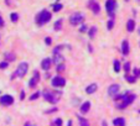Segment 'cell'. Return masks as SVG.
Instances as JSON below:
<instances>
[{
	"instance_id": "32",
	"label": "cell",
	"mask_w": 140,
	"mask_h": 126,
	"mask_svg": "<svg viewBox=\"0 0 140 126\" xmlns=\"http://www.w3.org/2000/svg\"><path fill=\"white\" fill-rule=\"evenodd\" d=\"M63 69H65L63 64H62V63H61V64H58V67H57V70H58V72H61V70H63Z\"/></svg>"
},
{
	"instance_id": "17",
	"label": "cell",
	"mask_w": 140,
	"mask_h": 126,
	"mask_svg": "<svg viewBox=\"0 0 140 126\" xmlns=\"http://www.w3.org/2000/svg\"><path fill=\"white\" fill-rule=\"evenodd\" d=\"M134 28H135V22H134V20H129V21L126 22V30H128L129 32H133Z\"/></svg>"
},
{
	"instance_id": "15",
	"label": "cell",
	"mask_w": 140,
	"mask_h": 126,
	"mask_svg": "<svg viewBox=\"0 0 140 126\" xmlns=\"http://www.w3.org/2000/svg\"><path fill=\"white\" fill-rule=\"evenodd\" d=\"M89 108H91V103H89V101H86V103H83V104L81 105V112H82V114L88 112Z\"/></svg>"
},
{
	"instance_id": "5",
	"label": "cell",
	"mask_w": 140,
	"mask_h": 126,
	"mask_svg": "<svg viewBox=\"0 0 140 126\" xmlns=\"http://www.w3.org/2000/svg\"><path fill=\"white\" fill-rule=\"evenodd\" d=\"M51 83H52V85H53L55 88H62V87L66 85V79L58 75V77H55V78L52 79Z\"/></svg>"
},
{
	"instance_id": "20",
	"label": "cell",
	"mask_w": 140,
	"mask_h": 126,
	"mask_svg": "<svg viewBox=\"0 0 140 126\" xmlns=\"http://www.w3.org/2000/svg\"><path fill=\"white\" fill-rule=\"evenodd\" d=\"M122 69V67H120V62L119 61H114V70L117 72V73H119V70Z\"/></svg>"
},
{
	"instance_id": "14",
	"label": "cell",
	"mask_w": 140,
	"mask_h": 126,
	"mask_svg": "<svg viewBox=\"0 0 140 126\" xmlns=\"http://www.w3.org/2000/svg\"><path fill=\"white\" fill-rule=\"evenodd\" d=\"M53 53H55V63H56L57 66L61 64L63 62V56L61 53H58V51H53Z\"/></svg>"
},
{
	"instance_id": "16",
	"label": "cell",
	"mask_w": 140,
	"mask_h": 126,
	"mask_svg": "<svg viewBox=\"0 0 140 126\" xmlns=\"http://www.w3.org/2000/svg\"><path fill=\"white\" fill-rule=\"evenodd\" d=\"M89 8L92 9V11H93L94 14H99V11H100V8H99V5L97 3H91V4H89Z\"/></svg>"
},
{
	"instance_id": "9",
	"label": "cell",
	"mask_w": 140,
	"mask_h": 126,
	"mask_svg": "<svg viewBox=\"0 0 140 126\" xmlns=\"http://www.w3.org/2000/svg\"><path fill=\"white\" fill-rule=\"evenodd\" d=\"M39 80H40V74H39V72H35L34 73V77L30 79V82H29V87L30 88H34V87H36V84L39 83Z\"/></svg>"
},
{
	"instance_id": "8",
	"label": "cell",
	"mask_w": 140,
	"mask_h": 126,
	"mask_svg": "<svg viewBox=\"0 0 140 126\" xmlns=\"http://www.w3.org/2000/svg\"><path fill=\"white\" fill-rule=\"evenodd\" d=\"M14 103V98L11 97V95H3L1 98H0V104L1 105H11Z\"/></svg>"
},
{
	"instance_id": "30",
	"label": "cell",
	"mask_w": 140,
	"mask_h": 126,
	"mask_svg": "<svg viewBox=\"0 0 140 126\" xmlns=\"http://www.w3.org/2000/svg\"><path fill=\"white\" fill-rule=\"evenodd\" d=\"M113 26H114V21H113V20H110V21L108 22V28H109V30H112Z\"/></svg>"
},
{
	"instance_id": "24",
	"label": "cell",
	"mask_w": 140,
	"mask_h": 126,
	"mask_svg": "<svg viewBox=\"0 0 140 126\" xmlns=\"http://www.w3.org/2000/svg\"><path fill=\"white\" fill-rule=\"evenodd\" d=\"M78 120H79V124L83 126H87L88 125V121L86 120V119H83V117H81V116H78Z\"/></svg>"
},
{
	"instance_id": "36",
	"label": "cell",
	"mask_w": 140,
	"mask_h": 126,
	"mask_svg": "<svg viewBox=\"0 0 140 126\" xmlns=\"http://www.w3.org/2000/svg\"><path fill=\"white\" fill-rule=\"evenodd\" d=\"M86 30H87V26H86V25H83V26H82V28H81V31L83 32V31H86Z\"/></svg>"
},
{
	"instance_id": "26",
	"label": "cell",
	"mask_w": 140,
	"mask_h": 126,
	"mask_svg": "<svg viewBox=\"0 0 140 126\" xmlns=\"http://www.w3.org/2000/svg\"><path fill=\"white\" fill-rule=\"evenodd\" d=\"M62 9V5L61 4H56V5H53V11H60Z\"/></svg>"
},
{
	"instance_id": "27",
	"label": "cell",
	"mask_w": 140,
	"mask_h": 126,
	"mask_svg": "<svg viewBox=\"0 0 140 126\" xmlns=\"http://www.w3.org/2000/svg\"><path fill=\"white\" fill-rule=\"evenodd\" d=\"M40 97V92H37V93H35V94H32L31 97H30V100H35V99H37Z\"/></svg>"
},
{
	"instance_id": "28",
	"label": "cell",
	"mask_w": 140,
	"mask_h": 126,
	"mask_svg": "<svg viewBox=\"0 0 140 126\" xmlns=\"http://www.w3.org/2000/svg\"><path fill=\"white\" fill-rule=\"evenodd\" d=\"M8 68V62H1L0 63V69H5Z\"/></svg>"
},
{
	"instance_id": "23",
	"label": "cell",
	"mask_w": 140,
	"mask_h": 126,
	"mask_svg": "<svg viewBox=\"0 0 140 126\" xmlns=\"http://www.w3.org/2000/svg\"><path fill=\"white\" fill-rule=\"evenodd\" d=\"M135 78H136V77H131V75H128V74L125 75V79L129 83H134V82H135Z\"/></svg>"
},
{
	"instance_id": "12",
	"label": "cell",
	"mask_w": 140,
	"mask_h": 126,
	"mask_svg": "<svg viewBox=\"0 0 140 126\" xmlns=\"http://www.w3.org/2000/svg\"><path fill=\"white\" fill-rule=\"evenodd\" d=\"M129 42L126 41V40H124V41L122 42V52H123V55L124 56H126V55H129Z\"/></svg>"
},
{
	"instance_id": "6",
	"label": "cell",
	"mask_w": 140,
	"mask_h": 126,
	"mask_svg": "<svg viewBox=\"0 0 140 126\" xmlns=\"http://www.w3.org/2000/svg\"><path fill=\"white\" fill-rule=\"evenodd\" d=\"M83 15L82 14H73L70 17V22L71 25H79L82 21H83Z\"/></svg>"
},
{
	"instance_id": "18",
	"label": "cell",
	"mask_w": 140,
	"mask_h": 126,
	"mask_svg": "<svg viewBox=\"0 0 140 126\" xmlns=\"http://www.w3.org/2000/svg\"><path fill=\"white\" fill-rule=\"evenodd\" d=\"M113 124H114V125L124 126V125H125V120H124L123 117H117V119H114V120H113Z\"/></svg>"
},
{
	"instance_id": "25",
	"label": "cell",
	"mask_w": 140,
	"mask_h": 126,
	"mask_svg": "<svg viewBox=\"0 0 140 126\" xmlns=\"http://www.w3.org/2000/svg\"><path fill=\"white\" fill-rule=\"evenodd\" d=\"M61 25H62V21H61V20L56 21V22H55V30H60V28H61Z\"/></svg>"
},
{
	"instance_id": "11",
	"label": "cell",
	"mask_w": 140,
	"mask_h": 126,
	"mask_svg": "<svg viewBox=\"0 0 140 126\" xmlns=\"http://www.w3.org/2000/svg\"><path fill=\"white\" fill-rule=\"evenodd\" d=\"M51 63H52V61L50 59V58H45L43 61L41 62V67L43 70H48L51 68Z\"/></svg>"
},
{
	"instance_id": "22",
	"label": "cell",
	"mask_w": 140,
	"mask_h": 126,
	"mask_svg": "<svg viewBox=\"0 0 140 126\" xmlns=\"http://www.w3.org/2000/svg\"><path fill=\"white\" fill-rule=\"evenodd\" d=\"M10 19H11V21H13V22H16V21L19 20V15L16 14V13H13V14L10 15Z\"/></svg>"
},
{
	"instance_id": "35",
	"label": "cell",
	"mask_w": 140,
	"mask_h": 126,
	"mask_svg": "<svg viewBox=\"0 0 140 126\" xmlns=\"http://www.w3.org/2000/svg\"><path fill=\"white\" fill-rule=\"evenodd\" d=\"M4 26V20H3V17L0 16V27H3Z\"/></svg>"
},
{
	"instance_id": "13",
	"label": "cell",
	"mask_w": 140,
	"mask_h": 126,
	"mask_svg": "<svg viewBox=\"0 0 140 126\" xmlns=\"http://www.w3.org/2000/svg\"><path fill=\"white\" fill-rule=\"evenodd\" d=\"M97 88H98V85L96 83L91 84V85H88V87L86 88V93H87V94H93V93L97 90Z\"/></svg>"
},
{
	"instance_id": "33",
	"label": "cell",
	"mask_w": 140,
	"mask_h": 126,
	"mask_svg": "<svg viewBox=\"0 0 140 126\" xmlns=\"http://www.w3.org/2000/svg\"><path fill=\"white\" fill-rule=\"evenodd\" d=\"M134 74H135V77H136V78L140 77V69H135V70H134Z\"/></svg>"
},
{
	"instance_id": "21",
	"label": "cell",
	"mask_w": 140,
	"mask_h": 126,
	"mask_svg": "<svg viewBox=\"0 0 140 126\" xmlns=\"http://www.w3.org/2000/svg\"><path fill=\"white\" fill-rule=\"evenodd\" d=\"M5 59L13 62V61H15V56L13 55V53H5Z\"/></svg>"
},
{
	"instance_id": "19",
	"label": "cell",
	"mask_w": 140,
	"mask_h": 126,
	"mask_svg": "<svg viewBox=\"0 0 140 126\" xmlns=\"http://www.w3.org/2000/svg\"><path fill=\"white\" fill-rule=\"evenodd\" d=\"M96 32H97V27H96V26H92V27L89 28V31H88L89 38H93V37H94V35H96Z\"/></svg>"
},
{
	"instance_id": "1",
	"label": "cell",
	"mask_w": 140,
	"mask_h": 126,
	"mask_svg": "<svg viewBox=\"0 0 140 126\" xmlns=\"http://www.w3.org/2000/svg\"><path fill=\"white\" fill-rule=\"evenodd\" d=\"M27 69H29V64L26 63V62L20 63L19 67H17V69L15 70L14 74H13V79H14V78H22V77L26 74Z\"/></svg>"
},
{
	"instance_id": "7",
	"label": "cell",
	"mask_w": 140,
	"mask_h": 126,
	"mask_svg": "<svg viewBox=\"0 0 140 126\" xmlns=\"http://www.w3.org/2000/svg\"><path fill=\"white\" fill-rule=\"evenodd\" d=\"M43 97H45V99H46L47 101H50L51 104H56L57 100H58V98H57L56 95H55L53 93L48 92V90H46V92L43 93Z\"/></svg>"
},
{
	"instance_id": "2",
	"label": "cell",
	"mask_w": 140,
	"mask_h": 126,
	"mask_svg": "<svg viewBox=\"0 0 140 126\" xmlns=\"http://www.w3.org/2000/svg\"><path fill=\"white\" fill-rule=\"evenodd\" d=\"M51 17H52V15L50 14L47 10H42L40 14L37 15V17H36V22H37V25H43V24H46V22H48L50 20H51Z\"/></svg>"
},
{
	"instance_id": "37",
	"label": "cell",
	"mask_w": 140,
	"mask_h": 126,
	"mask_svg": "<svg viewBox=\"0 0 140 126\" xmlns=\"http://www.w3.org/2000/svg\"><path fill=\"white\" fill-rule=\"evenodd\" d=\"M139 33H140V27H139Z\"/></svg>"
},
{
	"instance_id": "29",
	"label": "cell",
	"mask_w": 140,
	"mask_h": 126,
	"mask_svg": "<svg viewBox=\"0 0 140 126\" xmlns=\"http://www.w3.org/2000/svg\"><path fill=\"white\" fill-rule=\"evenodd\" d=\"M53 124H55V125H62V119H56V120L53 121Z\"/></svg>"
},
{
	"instance_id": "34",
	"label": "cell",
	"mask_w": 140,
	"mask_h": 126,
	"mask_svg": "<svg viewBox=\"0 0 140 126\" xmlns=\"http://www.w3.org/2000/svg\"><path fill=\"white\" fill-rule=\"evenodd\" d=\"M45 42H46V43H47V45H51V42H52V40H51V38H50V37H47V38H46V40H45Z\"/></svg>"
},
{
	"instance_id": "10",
	"label": "cell",
	"mask_w": 140,
	"mask_h": 126,
	"mask_svg": "<svg viewBox=\"0 0 140 126\" xmlns=\"http://www.w3.org/2000/svg\"><path fill=\"white\" fill-rule=\"evenodd\" d=\"M119 90H120V87L118 85V84H113L109 87V89H108V94L110 95V97H115L118 93H119Z\"/></svg>"
},
{
	"instance_id": "4",
	"label": "cell",
	"mask_w": 140,
	"mask_h": 126,
	"mask_svg": "<svg viewBox=\"0 0 140 126\" xmlns=\"http://www.w3.org/2000/svg\"><path fill=\"white\" fill-rule=\"evenodd\" d=\"M105 6H107V11L109 13V15L112 16V19H113V17H114V10L117 9V3H115V0H107Z\"/></svg>"
},
{
	"instance_id": "3",
	"label": "cell",
	"mask_w": 140,
	"mask_h": 126,
	"mask_svg": "<svg viewBox=\"0 0 140 126\" xmlns=\"http://www.w3.org/2000/svg\"><path fill=\"white\" fill-rule=\"evenodd\" d=\"M117 99H122V100H123V103L120 104V106L118 105V108L124 109V108H126L129 104H131V103L135 100V95H134V94H129V93H126V94H124V95H120L119 98H117Z\"/></svg>"
},
{
	"instance_id": "31",
	"label": "cell",
	"mask_w": 140,
	"mask_h": 126,
	"mask_svg": "<svg viewBox=\"0 0 140 126\" xmlns=\"http://www.w3.org/2000/svg\"><path fill=\"white\" fill-rule=\"evenodd\" d=\"M124 69H125L126 72L130 70V63H125V64H124Z\"/></svg>"
}]
</instances>
